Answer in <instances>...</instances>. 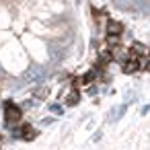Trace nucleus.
Wrapping results in <instances>:
<instances>
[{
    "label": "nucleus",
    "instance_id": "obj_9",
    "mask_svg": "<svg viewBox=\"0 0 150 150\" xmlns=\"http://www.w3.org/2000/svg\"><path fill=\"white\" fill-rule=\"evenodd\" d=\"M78 99H80V95H78V91H74V93L66 99V105H70V107H72V105H76V103H78Z\"/></svg>",
    "mask_w": 150,
    "mask_h": 150
},
{
    "label": "nucleus",
    "instance_id": "obj_2",
    "mask_svg": "<svg viewBox=\"0 0 150 150\" xmlns=\"http://www.w3.org/2000/svg\"><path fill=\"white\" fill-rule=\"evenodd\" d=\"M140 58L134 54V52H129V56H127V60H123V72L125 74H134V72H138L140 70Z\"/></svg>",
    "mask_w": 150,
    "mask_h": 150
},
{
    "label": "nucleus",
    "instance_id": "obj_8",
    "mask_svg": "<svg viewBox=\"0 0 150 150\" xmlns=\"http://www.w3.org/2000/svg\"><path fill=\"white\" fill-rule=\"evenodd\" d=\"M95 76H97V70H88V72H86V74H84V76L80 78V82H84V84H86V82L95 80Z\"/></svg>",
    "mask_w": 150,
    "mask_h": 150
},
{
    "label": "nucleus",
    "instance_id": "obj_10",
    "mask_svg": "<svg viewBox=\"0 0 150 150\" xmlns=\"http://www.w3.org/2000/svg\"><path fill=\"white\" fill-rule=\"evenodd\" d=\"M33 95H35L37 99H45V95H47V88H43V86H37V88L33 91Z\"/></svg>",
    "mask_w": 150,
    "mask_h": 150
},
{
    "label": "nucleus",
    "instance_id": "obj_7",
    "mask_svg": "<svg viewBox=\"0 0 150 150\" xmlns=\"http://www.w3.org/2000/svg\"><path fill=\"white\" fill-rule=\"evenodd\" d=\"M125 109H127V105H119V109H117V113H115V109L111 111V119L113 121H119L121 117H123V113H125Z\"/></svg>",
    "mask_w": 150,
    "mask_h": 150
},
{
    "label": "nucleus",
    "instance_id": "obj_3",
    "mask_svg": "<svg viewBox=\"0 0 150 150\" xmlns=\"http://www.w3.org/2000/svg\"><path fill=\"white\" fill-rule=\"evenodd\" d=\"M43 76H45V72H43L41 68H37V66H35V68H31V70L25 74V80H29V82H39Z\"/></svg>",
    "mask_w": 150,
    "mask_h": 150
},
{
    "label": "nucleus",
    "instance_id": "obj_1",
    "mask_svg": "<svg viewBox=\"0 0 150 150\" xmlns=\"http://www.w3.org/2000/svg\"><path fill=\"white\" fill-rule=\"evenodd\" d=\"M4 121L6 125H15L17 121H21V107H17L13 101L4 103Z\"/></svg>",
    "mask_w": 150,
    "mask_h": 150
},
{
    "label": "nucleus",
    "instance_id": "obj_12",
    "mask_svg": "<svg viewBox=\"0 0 150 150\" xmlns=\"http://www.w3.org/2000/svg\"><path fill=\"white\" fill-rule=\"evenodd\" d=\"M52 111H54V113H62V107H60V105H52Z\"/></svg>",
    "mask_w": 150,
    "mask_h": 150
},
{
    "label": "nucleus",
    "instance_id": "obj_6",
    "mask_svg": "<svg viewBox=\"0 0 150 150\" xmlns=\"http://www.w3.org/2000/svg\"><path fill=\"white\" fill-rule=\"evenodd\" d=\"M132 52L140 58V56H150V50L146 47V45H142V43H134V47H132Z\"/></svg>",
    "mask_w": 150,
    "mask_h": 150
},
{
    "label": "nucleus",
    "instance_id": "obj_11",
    "mask_svg": "<svg viewBox=\"0 0 150 150\" xmlns=\"http://www.w3.org/2000/svg\"><path fill=\"white\" fill-rule=\"evenodd\" d=\"M41 123L43 125H50V123H54V117H45V119H41Z\"/></svg>",
    "mask_w": 150,
    "mask_h": 150
},
{
    "label": "nucleus",
    "instance_id": "obj_4",
    "mask_svg": "<svg viewBox=\"0 0 150 150\" xmlns=\"http://www.w3.org/2000/svg\"><path fill=\"white\" fill-rule=\"evenodd\" d=\"M123 33V25L117 23V21H109L107 23V35H113V37H119Z\"/></svg>",
    "mask_w": 150,
    "mask_h": 150
},
{
    "label": "nucleus",
    "instance_id": "obj_5",
    "mask_svg": "<svg viewBox=\"0 0 150 150\" xmlns=\"http://www.w3.org/2000/svg\"><path fill=\"white\" fill-rule=\"evenodd\" d=\"M19 136H21L23 140H33V138L37 136V132L33 129V125H29V123H25V125L21 127V132H19Z\"/></svg>",
    "mask_w": 150,
    "mask_h": 150
}]
</instances>
